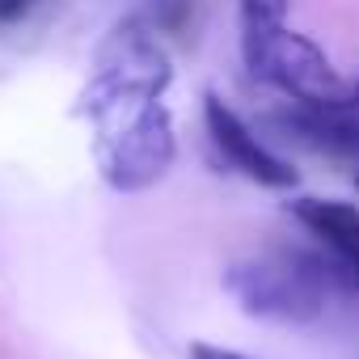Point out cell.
<instances>
[{
  "label": "cell",
  "mask_w": 359,
  "mask_h": 359,
  "mask_svg": "<svg viewBox=\"0 0 359 359\" xmlns=\"http://www.w3.org/2000/svg\"><path fill=\"white\" fill-rule=\"evenodd\" d=\"M169 55L140 18H127L97 47L85 85V114L93 123V156L114 191H148L173 165V123L165 110Z\"/></svg>",
  "instance_id": "cell-1"
},
{
  "label": "cell",
  "mask_w": 359,
  "mask_h": 359,
  "mask_svg": "<svg viewBox=\"0 0 359 359\" xmlns=\"http://www.w3.org/2000/svg\"><path fill=\"white\" fill-rule=\"evenodd\" d=\"M241 47H245V68L258 81L275 85L279 93L296 97L300 106H321V110L359 106V81H342L338 68L325 60V51L304 34L287 30L283 22L245 26Z\"/></svg>",
  "instance_id": "cell-2"
},
{
  "label": "cell",
  "mask_w": 359,
  "mask_h": 359,
  "mask_svg": "<svg viewBox=\"0 0 359 359\" xmlns=\"http://www.w3.org/2000/svg\"><path fill=\"white\" fill-rule=\"evenodd\" d=\"M325 283L330 271L292 250L241 258L224 271V287L237 296V304L266 321H313L325 309Z\"/></svg>",
  "instance_id": "cell-3"
},
{
  "label": "cell",
  "mask_w": 359,
  "mask_h": 359,
  "mask_svg": "<svg viewBox=\"0 0 359 359\" xmlns=\"http://www.w3.org/2000/svg\"><path fill=\"white\" fill-rule=\"evenodd\" d=\"M208 106H203V114H208V131H212V144L224 152V161L233 165V169H241L250 182H258V187H271V191H287V187H296V169L287 165V161H279L271 148H262L258 144V135L216 97V93H208L203 97Z\"/></svg>",
  "instance_id": "cell-4"
},
{
  "label": "cell",
  "mask_w": 359,
  "mask_h": 359,
  "mask_svg": "<svg viewBox=\"0 0 359 359\" xmlns=\"http://www.w3.org/2000/svg\"><path fill=\"white\" fill-rule=\"evenodd\" d=\"M292 212L330 250L338 275L346 283H359V212L338 199H296Z\"/></svg>",
  "instance_id": "cell-5"
},
{
  "label": "cell",
  "mask_w": 359,
  "mask_h": 359,
  "mask_svg": "<svg viewBox=\"0 0 359 359\" xmlns=\"http://www.w3.org/2000/svg\"><path fill=\"white\" fill-rule=\"evenodd\" d=\"M296 140H304L317 152L334 156H359V106H300L279 118Z\"/></svg>",
  "instance_id": "cell-6"
},
{
  "label": "cell",
  "mask_w": 359,
  "mask_h": 359,
  "mask_svg": "<svg viewBox=\"0 0 359 359\" xmlns=\"http://www.w3.org/2000/svg\"><path fill=\"white\" fill-rule=\"evenodd\" d=\"M287 13V0H241V30L245 26H275Z\"/></svg>",
  "instance_id": "cell-7"
},
{
  "label": "cell",
  "mask_w": 359,
  "mask_h": 359,
  "mask_svg": "<svg viewBox=\"0 0 359 359\" xmlns=\"http://www.w3.org/2000/svg\"><path fill=\"white\" fill-rule=\"evenodd\" d=\"M39 5V0H0V26H9V22H22L30 9Z\"/></svg>",
  "instance_id": "cell-8"
},
{
  "label": "cell",
  "mask_w": 359,
  "mask_h": 359,
  "mask_svg": "<svg viewBox=\"0 0 359 359\" xmlns=\"http://www.w3.org/2000/svg\"><path fill=\"white\" fill-rule=\"evenodd\" d=\"M191 359H250V355H237V351H224V346L195 342V346H191Z\"/></svg>",
  "instance_id": "cell-9"
},
{
  "label": "cell",
  "mask_w": 359,
  "mask_h": 359,
  "mask_svg": "<svg viewBox=\"0 0 359 359\" xmlns=\"http://www.w3.org/2000/svg\"><path fill=\"white\" fill-rule=\"evenodd\" d=\"M355 187H359V173H355Z\"/></svg>",
  "instance_id": "cell-10"
}]
</instances>
